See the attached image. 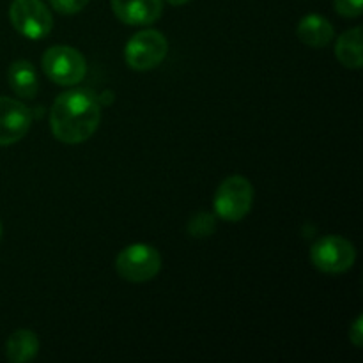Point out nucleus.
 <instances>
[{"mask_svg":"<svg viewBox=\"0 0 363 363\" xmlns=\"http://www.w3.org/2000/svg\"><path fill=\"white\" fill-rule=\"evenodd\" d=\"M101 121L98 98L87 89H71L55 99L50 112V128L57 140L82 144L96 133Z\"/></svg>","mask_w":363,"mask_h":363,"instance_id":"1","label":"nucleus"},{"mask_svg":"<svg viewBox=\"0 0 363 363\" xmlns=\"http://www.w3.org/2000/svg\"><path fill=\"white\" fill-rule=\"evenodd\" d=\"M254 186L243 176H230L218 186L215 195V211L225 222H240L250 213Z\"/></svg>","mask_w":363,"mask_h":363,"instance_id":"2","label":"nucleus"},{"mask_svg":"<svg viewBox=\"0 0 363 363\" xmlns=\"http://www.w3.org/2000/svg\"><path fill=\"white\" fill-rule=\"evenodd\" d=\"M169 53V41L155 28L140 30L128 41L124 48L126 64L135 71H149L165 60Z\"/></svg>","mask_w":363,"mask_h":363,"instance_id":"3","label":"nucleus"},{"mask_svg":"<svg viewBox=\"0 0 363 363\" xmlns=\"http://www.w3.org/2000/svg\"><path fill=\"white\" fill-rule=\"evenodd\" d=\"M116 268L119 277L128 282H147L155 279L162 269V255L151 245H130L117 255Z\"/></svg>","mask_w":363,"mask_h":363,"instance_id":"4","label":"nucleus"},{"mask_svg":"<svg viewBox=\"0 0 363 363\" xmlns=\"http://www.w3.org/2000/svg\"><path fill=\"white\" fill-rule=\"evenodd\" d=\"M43 69L46 77L59 85L80 84L87 73V62L78 50L71 46H52L43 55Z\"/></svg>","mask_w":363,"mask_h":363,"instance_id":"5","label":"nucleus"},{"mask_svg":"<svg viewBox=\"0 0 363 363\" xmlns=\"http://www.w3.org/2000/svg\"><path fill=\"white\" fill-rule=\"evenodd\" d=\"M312 264L323 273L339 275L353 268L357 250L353 243L342 236H325L311 248Z\"/></svg>","mask_w":363,"mask_h":363,"instance_id":"6","label":"nucleus"},{"mask_svg":"<svg viewBox=\"0 0 363 363\" xmlns=\"http://www.w3.org/2000/svg\"><path fill=\"white\" fill-rule=\"evenodd\" d=\"M9 18L13 27L28 39H43L53 27V18L43 0H14Z\"/></svg>","mask_w":363,"mask_h":363,"instance_id":"7","label":"nucleus"},{"mask_svg":"<svg viewBox=\"0 0 363 363\" xmlns=\"http://www.w3.org/2000/svg\"><path fill=\"white\" fill-rule=\"evenodd\" d=\"M32 124V113L21 101L0 98V145L20 142Z\"/></svg>","mask_w":363,"mask_h":363,"instance_id":"8","label":"nucleus"},{"mask_svg":"<svg viewBox=\"0 0 363 363\" xmlns=\"http://www.w3.org/2000/svg\"><path fill=\"white\" fill-rule=\"evenodd\" d=\"M116 16L126 25H151L163 13V0H112Z\"/></svg>","mask_w":363,"mask_h":363,"instance_id":"9","label":"nucleus"},{"mask_svg":"<svg viewBox=\"0 0 363 363\" xmlns=\"http://www.w3.org/2000/svg\"><path fill=\"white\" fill-rule=\"evenodd\" d=\"M296 34L303 45L311 48H323L332 43L335 30L333 25L321 14H307L298 23Z\"/></svg>","mask_w":363,"mask_h":363,"instance_id":"10","label":"nucleus"},{"mask_svg":"<svg viewBox=\"0 0 363 363\" xmlns=\"http://www.w3.org/2000/svg\"><path fill=\"white\" fill-rule=\"evenodd\" d=\"M7 82L21 98H34L39 91L38 73L28 60H16L11 64L7 71Z\"/></svg>","mask_w":363,"mask_h":363,"instance_id":"11","label":"nucleus"},{"mask_svg":"<svg viewBox=\"0 0 363 363\" xmlns=\"http://www.w3.org/2000/svg\"><path fill=\"white\" fill-rule=\"evenodd\" d=\"M335 55L339 62L347 69H360L363 66L362 28L346 30L335 43Z\"/></svg>","mask_w":363,"mask_h":363,"instance_id":"12","label":"nucleus"},{"mask_svg":"<svg viewBox=\"0 0 363 363\" xmlns=\"http://www.w3.org/2000/svg\"><path fill=\"white\" fill-rule=\"evenodd\" d=\"M39 353V339L30 330H18L7 339L6 357L13 363H27Z\"/></svg>","mask_w":363,"mask_h":363,"instance_id":"13","label":"nucleus"},{"mask_svg":"<svg viewBox=\"0 0 363 363\" xmlns=\"http://www.w3.org/2000/svg\"><path fill=\"white\" fill-rule=\"evenodd\" d=\"M213 230H215V218L211 215L201 213L190 222V233L197 238L209 236Z\"/></svg>","mask_w":363,"mask_h":363,"instance_id":"14","label":"nucleus"},{"mask_svg":"<svg viewBox=\"0 0 363 363\" xmlns=\"http://www.w3.org/2000/svg\"><path fill=\"white\" fill-rule=\"evenodd\" d=\"M335 11L340 16L357 18L363 13V0H333Z\"/></svg>","mask_w":363,"mask_h":363,"instance_id":"15","label":"nucleus"},{"mask_svg":"<svg viewBox=\"0 0 363 363\" xmlns=\"http://www.w3.org/2000/svg\"><path fill=\"white\" fill-rule=\"evenodd\" d=\"M52 7L55 11L62 14H74L80 13L82 9H85V6L89 4V0H50Z\"/></svg>","mask_w":363,"mask_h":363,"instance_id":"16","label":"nucleus"},{"mask_svg":"<svg viewBox=\"0 0 363 363\" xmlns=\"http://www.w3.org/2000/svg\"><path fill=\"white\" fill-rule=\"evenodd\" d=\"M350 340L357 347L363 346V318L362 315H358L357 321H354L353 326L350 328Z\"/></svg>","mask_w":363,"mask_h":363,"instance_id":"17","label":"nucleus"},{"mask_svg":"<svg viewBox=\"0 0 363 363\" xmlns=\"http://www.w3.org/2000/svg\"><path fill=\"white\" fill-rule=\"evenodd\" d=\"M167 2H169L170 6H183V4H188L190 0H167Z\"/></svg>","mask_w":363,"mask_h":363,"instance_id":"18","label":"nucleus"},{"mask_svg":"<svg viewBox=\"0 0 363 363\" xmlns=\"http://www.w3.org/2000/svg\"><path fill=\"white\" fill-rule=\"evenodd\" d=\"M0 236H2V227H0Z\"/></svg>","mask_w":363,"mask_h":363,"instance_id":"19","label":"nucleus"}]
</instances>
